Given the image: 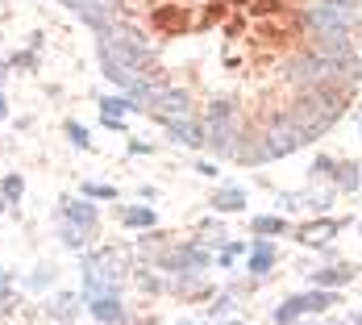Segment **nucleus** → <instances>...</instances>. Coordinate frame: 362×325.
I'll return each instance as SVG.
<instances>
[{
  "label": "nucleus",
  "instance_id": "nucleus-1",
  "mask_svg": "<svg viewBox=\"0 0 362 325\" xmlns=\"http://www.w3.org/2000/svg\"><path fill=\"white\" fill-rule=\"evenodd\" d=\"M83 284H88V296H100V292H117L121 288V271L112 267V254H88L83 258Z\"/></svg>",
  "mask_w": 362,
  "mask_h": 325
},
{
  "label": "nucleus",
  "instance_id": "nucleus-2",
  "mask_svg": "<svg viewBox=\"0 0 362 325\" xmlns=\"http://www.w3.org/2000/svg\"><path fill=\"white\" fill-rule=\"evenodd\" d=\"M213 258L200 251L196 242L192 246H175L171 254H163V271H175V275H200Z\"/></svg>",
  "mask_w": 362,
  "mask_h": 325
},
{
  "label": "nucleus",
  "instance_id": "nucleus-3",
  "mask_svg": "<svg viewBox=\"0 0 362 325\" xmlns=\"http://www.w3.org/2000/svg\"><path fill=\"white\" fill-rule=\"evenodd\" d=\"M59 221H71V225H79V229L96 234V225H100V209H96L88 196H75V200H63V205H59Z\"/></svg>",
  "mask_w": 362,
  "mask_h": 325
},
{
  "label": "nucleus",
  "instance_id": "nucleus-4",
  "mask_svg": "<svg viewBox=\"0 0 362 325\" xmlns=\"http://www.w3.org/2000/svg\"><path fill=\"white\" fill-rule=\"evenodd\" d=\"M88 313H92L96 325H117L125 317V304H121L117 292H100V296H88Z\"/></svg>",
  "mask_w": 362,
  "mask_h": 325
},
{
  "label": "nucleus",
  "instance_id": "nucleus-5",
  "mask_svg": "<svg viewBox=\"0 0 362 325\" xmlns=\"http://www.w3.org/2000/svg\"><path fill=\"white\" fill-rule=\"evenodd\" d=\"M167 125V134L175 138L180 146H204V125L192 121V117H158Z\"/></svg>",
  "mask_w": 362,
  "mask_h": 325
},
{
  "label": "nucleus",
  "instance_id": "nucleus-6",
  "mask_svg": "<svg viewBox=\"0 0 362 325\" xmlns=\"http://www.w3.org/2000/svg\"><path fill=\"white\" fill-rule=\"evenodd\" d=\"M213 209L217 213H242L246 209V192L242 188H217L213 192Z\"/></svg>",
  "mask_w": 362,
  "mask_h": 325
},
{
  "label": "nucleus",
  "instance_id": "nucleus-7",
  "mask_svg": "<svg viewBox=\"0 0 362 325\" xmlns=\"http://www.w3.org/2000/svg\"><path fill=\"white\" fill-rule=\"evenodd\" d=\"M271 263H275V246H271L267 238H254V246H250V275H267V271H271Z\"/></svg>",
  "mask_w": 362,
  "mask_h": 325
},
{
  "label": "nucleus",
  "instance_id": "nucleus-8",
  "mask_svg": "<svg viewBox=\"0 0 362 325\" xmlns=\"http://www.w3.org/2000/svg\"><path fill=\"white\" fill-rule=\"evenodd\" d=\"M121 221H125L129 229H154V225H158V213L146 209V205H125V209H121Z\"/></svg>",
  "mask_w": 362,
  "mask_h": 325
},
{
  "label": "nucleus",
  "instance_id": "nucleus-9",
  "mask_svg": "<svg viewBox=\"0 0 362 325\" xmlns=\"http://www.w3.org/2000/svg\"><path fill=\"white\" fill-rule=\"evenodd\" d=\"M341 229V221H317V225H300L296 234H300V242H325Z\"/></svg>",
  "mask_w": 362,
  "mask_h": 325
},
{
  "label": "nucleus",
  "instance_id": "nucleus-10",
  "mask_svg": "<svg viewBox=\"0 0 362 325\" xmlns=\"http://www.w3.org/2000/svg\"><path fill=\"white\" fill-rule=\"evenodd\" d=\"M21 196H25V180H21L17 171L0 180V209H8V205H17Z\"/></svg>",
  "mask_w": 362,
  "mask_h": 325
},
{
  "label": "nucleus",
  "instance_id": "nucleus-11",
  "mask_svg": "<svg viewBox=\"0 0 362 325\" xmlns=\"http://www.w3.org/2000/svg\"><path fill=\"white\" fill-rule=\"evenodd\" d=\"M300 304H304V313H325V309H333L337 304V292H304L300 296Z\"/></svg>",
  "mask_w": 362,
  "mask_h": 325
},
{
  "label": "nucleus",
  "instance_id": "nucleus-12",
  "mask_svg": "<svg viewBox=\"0 0 362 325\" xmlns=\"http://www.w3.org/2000/svg\"><path fill=\"white\" fill-rule=\"evenodd\" d=\"M154 25H158V30H183V25H187V13H183L180 4L158 8V13H154Z\"/></svg>",
  "mask_w": 362,
  "mask_h": 325
},
{
  "label": "nucleus",
  "instance_id": "nucleus-13",
  "mask_svg": "<svg viewBox=\"0 0 362 325\" xmlns=\"http://www.w3.org/2000/svg\"><path fill=\"white\" fill-rule=\"evenodd\" d=\"M59 238H63V246H67V251H83L92 234H88V229H79V225H71V221H63V225H59Z\"/></svg>",
  "mask_w": 362,
  "mask_h": 325
},
{
  "label": "nucleus",
  "instance_id": "nucleus-14",
  "mask_svg": "<svg viewBox=\"0 0 362 325\" xmlns=\"http://www.w3.org/2000/svg\"><path fill=\"white\" fill-rule=\"evenodd\" d=\"M50 313H54V317H67V321H71L75 313H79V296H75V292H59V296L50 300Z\"/></svg>",
  "mask_w": 362,
  "mask_h": 325
},
{
  "label": "nucleus",
  "instance_id": "nucleus-15",
  "mask_svg": "<svg viewBox=\"0 0 362 325\" xmlns=\"http://www.w3.org/2000/svg\"><path fill=\"white\" fill-rule=\"evenodd\" d=\"M250 229L258 238H271V234H288V221H284V217H254Z\"/></svg>",
  "mask_w": 362,
  "mask_h": 325
},
{
  "label": "nucleus",
  "instance_id": "nucleus-16",
  "mask_svg": "<svg viewBox=\"0 0 362 325\" xmlns=\"http://www.w3.org/2000/svg\"><path fill=\"white\" fill-rule=\"evenodd\" d=\"M304 317V304H300V296H291V300H284L279 309H275V325H296Z\"/></svg>",
  "mask_w": 362,
  "mask_h": 325
},
{
  "label": "nucleus",
  "instance_id": "nucleus-17",
  "mask_svg": "<svg viewBox=\"0 0 362 325\" xmlns=\"http://www.w3.org/2000/svg\"><path fill=\"white\" fill-rule=\"evenodd\" d=\"M313 280H317L321 288H329V284L337 288V284H350V280H354V271H350V267H329V271H317Z\"/></svg>",
  "mask_w": 362,
  "mask_h": 325
},
{
  "label": "nucleus",
  "instance_id": "nucleus-18",
  "mask_svg": "<svg viewBox=\"0 0 362 325\" xmlns=\"http://www.w3.org/2000/svg\"><path fill=\"white\" fill-rule=\"evenodd\" d=\"M129 108H134L129 96H100V113H105V117H121V113H129Z\"/></svg>",
  "mask_w": 362,
  "mask_h": 325
},
{
  "label": "nucleus",
  "instance_id": "nucleus-19",
  "mask_svg": "<svg viewBox=\"0 0 362 325\" xmlns=\"http://www.w3.org/2000/svg\"><path fill=\"white\" fill-rule=\"evenodd\" d=\"M67 138H71L75 150H92V134H88V125H79V121H67Z\"/></svg>",
  "mask_w": 362,
  "mask_h": 325
},
{
  "label": "nucleus",
  "instance_id": "nucleus-20",
  "mask_svg": "<svg viewBox=\"0 0 362 325\" xmlns=\"http://www.w3.org/2000/svg\"><path fill=\"white\" fill-rule=\"evenodd\" d=\"M83 196L88 200H117V188L112 183H83Z\"/></svg>",
  "mask_w": 362,
  "mask_h": 325
},
{
  "label": "nucleus",
  "instance_id": "nucleus-21",
  "mask_svg": "<svg viewBox=\"0 0 362 325\" xmlns=\"http://www.w3.org/2000/svg\"><path fill=\"white\" fill-rule=\"evenodd\" d=\"M50 284H54V271H50V267H42L37 275L25 280V288H30V292H42V288H50Z\"/></svg>",
  "mask_w": 362,
  "mask_h": 325
},
{
  "label": "nucleus",
  "instance_id": "nucleus-22",
  "mask_svg": "<svg viewBox=\"0 0 362 325\" xmlns=\"http://www.w3.org/2000/svg\"><path fill=\"white\" fill-rule=\"evenodd\" d=\"M242 251H246L242 242H225V246H221V254H217V263H221V267H233V258H238Z\"/></svg>",
  "mask_w": 362,
  "mask_h": 325
},
{
  "label": "nucleus",
  "instance_id": "nucleus-23",
  "mask_svg": "<svg viewBox=\"0 0 362 325\" xmlns=\"http://www.w3.org/2000/svg\"><path fill=\"white\" fill-rule=\"evenodd\" d=\"M8 67L30 72V67H37V55H34V50H21V55H13V59H8Z\"/></svg>",
  "mask_w": 362,
  "mask_h": 325
},
{
  "label": "nucleus",
  "instance_id": "nucleus-24",
  "mask_svg": "<svg viewBox=\"0 0 362 325\" xmlns=\"http://www.w3.org/2000/svg\"><path fill=\"white\" fill-rule=\"evenodd\" d=\"M8 292H13V271H0V304H8Z\"/></svg>",
  "mask_w": 362,
  "mask_h": 325
},
{
  "label": "nucleus",
  "instance_id": "nucleus-25",
  "mask_svg": "<svg viewBox=\"0 0 362 325\" xmlns=\"http://www.w3.org/2000/svg\"><path fill=\"white\" fill-rule=\"evenodd\" d=\"M129 154H150V146H146V142H134V138H129Z\"/></svg>",
  "mask_w": 362,
  "mask_h": 325
},
{
  "label": "nucleus",
  "instance_id": "nucleus-26",
  "mask_svg": "<svg viewBox=\"0 0 362 325\" xmlns=\"http://www.w3.org/2000/svg\"><path fill=\"white\" fill-rule=\"evenodd\" d=\"M0 121H8V101H4V92H0Z\"/></svg>",
  "mask_w": 362,
  "mask_h": 325
},
{
  "label": "nucleus",
  "instance_id": "nucleus-27",
  "mask_svg": "<svg viewBox=\"0 0 362 325\" xmlns=\"http://www.w3.org/2000/svg\"><path fill=\"white\" fill-rule=\"evenodd\" d=\"M180 325H196V321H180Z\"/></svg>",
  "mask_w": 362,
  "mask_h": 325
},
{
  "label": "nucleus",
  "instance_id": "nucleus-28",
  "mask_svg": "<svg viewBox=\"0 0 362 325\" xmlns=\"http://www.w3.org/2000/svg\"><path fill=\"white\" fill-rule=\"evenodd\" d=\"M229 325H242V321H229Z\"/></svg>",
  "mask_w": 362,
  "mask_h": 325
},
{
  "label": "nucleus",
  "instance_id": "nucleus-29",
  "mask_svg": "<svg viewBox=\"0 0 362 325\" xmlns=\"http://www.w3.org/2000/svg\"><path fill=\"white\" fill-rule=\"evenodd\" d=\"M358 325H362V317H358Z\"/></svg>",
  "mask_w": 362,
  "mask_h": 325
}]
</instances>
